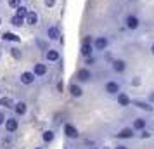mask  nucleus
I'll return each mask as SVG.
<instances>
[{
	"label": "nucleus",
	"mask_w": 154,
	"mask_h": 149,
	"mask_svg": "<svg viewBox=\"0 0 154 149\" xmlns=\"http://www.w3.org/2000/svg\"><path fill=\"white\" fill-rule=\"evenodd\" d=\"M69 94L73 95V97H82L83 90H82V87H80V85H75V83H71V85H69Z\"/></svg>",
	"instance_id": "nucleus-15"
},
{
	"label": "nucleus",
	"mask_w": 154,
	"mask_h": 149,
	"mask_svg": "<svg viewBox=\"0 0 154 149\" xmlns=\"http://www.w3.org/2000/svg\"><path fill=\"white\" fill-rule=\"evenodd\" d=\"M118 104L119 106H123V107H126V106L132 104V99H130L126 94H118Z\"/></svg>",
	"instance_id": "nucleus-11"
},
{
	"label": "nucleus",
	"mask_w": 154,
	"mask_h": 149,
	"mask_svg": "<svg viewBox=\"0 0 154 149\" xmlns=\"http://www.w3.org/2000/svg\"><path fill=\"white\" fill-rule=\"evenodd\" d=\"M94 149H95V147H94ZM102 149H107V147H102Z\"/></svg>",
	"instance_id": "nucleus-36"
},
{
	"label": "nucleus",
	"mask_w": 154,
	"mask_h": 149,
	"mask_svg": "<svg viewBox=\"0 0 154 149\" xmlns=\"http://www.w3.org/2000/svg\"><path fill=\"white\" fill-rule=\"evenodd\" d=\"M133 104L139 107V109H142V111H147V113H152L154 111V107L149 102H144V101H133Z\"/></svg>",
	"instance_id": "nucleus-8"
},
{
	"label": "nucleus",
	"mask_w": 154,
	"mask_h": 149,
	"mask_svg": "<svg viewBox=\"0 0 154 149\" xmlns=\"http://www.w3.org/2000/svg\"><path fill=\"white\" fill-rule=\"evenodd\" d=\"M19 2H21V0H9V5L12 9H17L19 7Z\"/></svg>",
	"instance_id": "nucleus-26"
},
{
	"label": "nucleus",
	"mask_w": 154,
	"mask_h": 149,
	"mask_svg": "<svg viewBox=\"0 0 154 149\" xmlns=\"http://www.w3.org/2000/svg\"><path fill=\"white\" fill-rule=\"evenodd\" d=\"M64 134H66V137H69V139H78V130L71 123H66L64 125Z\"/></svg>",
	"instance_id": "nucleus-4"
},
{
	"label": "nucleus",
	"mask_w": 154,
	"mask_h": 149,
	"mask_svg": "<svg viewBox=\"0 0 154 149\" xmlns=\"http://www.w3.org/2000/svg\"><path fill=\"white\" fill-rule=\"evenodd\" d=\"M0 106H4V107H14V101L11 99V97H0Z\"/></svg>",
	"instance_id": "nucleus-18"
},
{
	"label": "nucleus",
	"mask_w": 154,
	"mask_h": 149,
	"mask_svg": "<svg viewBox=\"0 0 154 149\" xmlns=\"http://www.w3.org/2000/svg\"><path fill=\"white\" fill-rule=\"evenodd\" d=\"M112 70L116 73H123L126 70V63L123 59H116V61H112Z\"/></svg>",
	"instance_id": "nucleus-7"
},
{
	"label": "nucleus",
	"mask_w": 154,
	"mask_h": 149,
	"mask_svg": "<svg viewBox=\"0 0 154 149\" xmlns=\"http://www.w3.org/2000/svg\"><path fill=\"white\" fill-rule=\"evenodd\" d=\"M2 40H11V42H19V36L17 35H14V33H4L2 35Z\"/></svg>",
	"instance_id": "nucleus-21"
},
{
	"label": "nucleus",
	"mask_w": 154,
	"mask_h": 149,
	"mask_svg": "<svg viewBox=\"0 0 154 149\" xmlns=\"http://www.w3.org/2000/svg\"><path fill=\"white\" fill-rule=\"evenodd\" d=\"M57 59H59V52H57L56 49L47 50V61H52V63H54V61H57Z\"/></svg>",
	"instance_id": "nucleus-17"
},
{
	"label": "nucleus",
	"mask_w": 154,
	"mask_h": 149,
	"mask_svg": "<svg viewBox=\"0 0 154 149\" xmlns=\"http://www.w3.org/2000/svg\"><path fill=\"white\" fill-rule=\"evenodd\" d=\"M125 24H126V28L128 29H137L140 26V19L137 17V16H126Z\"/></svg>",
	"instance_id": "nucleus-1"
},
{
	"label": "nucleus",
	"mask_w": 154,
	"mask_h": 149,
	"mask_svg": "<svg viewBox=\"0 0 154 149\" xmlns=\"http://www.w3.org/2000/svg\"><path fill=\"white\" fill-rule=\"evenodd\" d=\"M35 73H31V71H24V73H21V83L23 85H31L33 82H35Z\"/></svg>",
	"instance_id": "nucleus-2"
},
{
	"label": "nucleus",
	"mask_w": 154,
	"mask_h": 149,
	"mask_svg": "<svg viewBox=\"0 0 154 149\" xmlns=\"http://www.w3.org/2000/svg\"><path fill=\"white\" fill-rule=\"evenodd\" d=\"M11 24L19 28V26H23V24H24V19H23V17H19V16H12V19H11Z\"/></svg>",
	"instance_id": "nucleus-22"
},
{
	"label": "nucleus",
	"mask_w": 154,
	"mask_h": 149,
	"mask_svg": "<svg viewBox=\"0 0 154 149\" xmlns=\"http://www.w3.org/2000/svg\"><path fill=\"white\" fill-rule=\"evenodd\" d=\"M149 101H151V102H152V104H154V92L151 94V95H149Z\"/></svg>",
	"instance_id": "nucleus-33"
},
{
	"label": "nucleus",
	"mask_w": 154,
	"mask_h": 149,
	"mask_svg": "<svg viewBox=\"0 0 154 149\" xmlns=\"http://www.w3.org/2000/svg\"><path fill=\"white\" fill-rule=\"evenodd\" d=\"M82 56H83V57H90L92 56L90 43H83V45H82Z\"/></svg>",
	"instance_id": "nucleus-20"
},
{
	"label": "nucleus",
	"mask_w": 154,
	"mask_h": 149,
	"mask_svg": "<svg viewBox=\"0 0 154 149\" xmlns=\"http://www.w3.org/2000/svg\"><path fill=\"white\" fill-rule=\"evenodd\" d=\"M104 90L109 94V95H116V94H119V85L116 82H107L104 85Z\"/></svg>",
	"instance_id": "nucleus-3"
},
{
	"label": "nucleus",
	"mask_w": 154,
	"mask_h": 149,
	"mask_svg": "<svg viewBox=\"0 0 154 149\" xmlns=\"http://www.w3.org/2000/svg\"><path fill=\"white\" fill-rule=\"evenodd\" d=\"M151 52H152V56H154V43H152V47H151Z\"/></svg>",
	"instance_id": "nucleus-35"
},
{
	"label": "nucleus",
	"mask_w": 154,
	"mask_h": 149,
	"mask_svg": "<svg viewBox=\"0 0 154 149\" xmlns=\"http://www.w3.org/2000/svg\"><path fill=\"white\" fill-rule=\"evenodd\" d=\"M118 139H132L133 137V130L132 128H123V130H119V134L116 135Z\"/></svg>",
	"instance_id": "nucleus-16"
},
{
	"label": "nucleus",
	"mask_w": 154,
	"mask_h": 149,
	"mask_svg": "<svg viewBox=\"0 0 154 149\" xmlns=\"http://www.w3.org/2000/svg\"><path fill=\"white\" fill-rule=\"evenodd\" d=\"M151 132H149V130H146V128H144V130H140V137H142V139H149V137H151Z\"/></svg>",
	"instance_id": "nucleus-25"
},
{
	"label": "nucleus",
	"mask_w": 154,
	"mask_h": 149,
	"mask_svg": "<svg viewBox=\"0 0 154 149\" xmlns=\"http://www.w3.org/2000/svg\"><path fill=\"white\" fill-rule=\"evenodd\" d=\"M26 14H28V9L19 5V7H17V12H16V16H19V17H23V19H24V17H26Z\"/></svg>",
	"instance_id": "nucleus-24"
},
{
	"label": "nucleus",
	"mask_w": 154,
	"mask_h": 149,
	"mask_svg": "<svg viewBox=\"0 0 154 149\" xmlns=\"http://www.w3.org/2000/svg\"><path fill=\"white\" fill-rule=\"evenodd\" d=\"M0 23H2V17H0Z\"/></svg>",
	"instance_id": "nucleus-38"
},
{
	"label": "nucleus",
	"mask_w": 154,
	"mask_h": 149,
	"mask_svg": "<svg viewBox=\"0 0 154 149\" xmlns=\"http://www.w3.org/2000/svg\"><path fill=\"white\" fill-rule=\"evenodd\" d=\"M26 23L28 24H31V26H35L36 23H38V16H36V12H33V11H28V14H26Z\"/></svg>",
	"instance_id": "nucleus-13"
},
{
	"label": "nucleus",
	"mask_w": 154,
	"mask_h": 149,
	"mask_svg": "<svg viewBox=\"0 0 154 149\" xmlns=\"http://www.w3.org/2000/svg\"><path fill=\"white\" fill-rule=\"evenodd\" d=\"M11 54H12V57H16V59H19L21 57V52L17 49H11Z\"/></svg>",
	"instance_id": "nucleus-27"
},
{
	"label": "nucleus",
	"mask_w": 154,
	"mask_h": 149,
	"mask_svg": "<svg viewBox=\"0 0 154 149\" xmlns=\"http://www.w3.org/2000/svg\"><path fill=\"white\" fill-rule=\"evenodd\" d=\"M140 83H142V80H140V76H135V78L132 80V85H133V87H139Z\"/></svg>",
	"instance_id": "nucleus-28"
},
{
	"label": "nucleus",
	"mask_w": 154,
	"mask_h": 149,
	"mask_svg": "<svg viewBox=\"0 0 154 149\" xmlns=\"http://www.w3.org/2000/svg\"><path fill=\"white\" fill-rule=\"evenodd\" d=\"M4 144H5V146H11V139H9V137L7 139H4Z\"/></svg>",
	"instance_id": "nucleus-32"
},
{
	"label": "nucleus",
	"mask_w": 154,
	"mask_h": 149,
	"mask_svg": "<svg viewBox=\"0 0 154 149\" xmlns=\"http://www.w3.org/2000/svg\"><path fill=\"white\" fill-rule=\"evenodd\" d=\"M47 36H49L50 40H57V38L61 36V31H59L57 26H50L49 31H47Z\"/></svg>",
	"instance_id": "nucleus-14"
},
{
	"label": "nucleus",
	"mask_w": 154,
	"mask_h": 149,
	"mask_svg": "<svg viewBox=\"0 0 154 149\" xmlns=\"http://www.w3.org/2000/svg\"><path fill=\"white\" fill-rule=\"evenodd\" d=\"M133 128H137V130H144V128H146V120H144V118H135V121H133Z\"/></svg>",
	"instance_id": "nucleus-19"
},
{
	"label": "nucleus",
	"mask_w": 154,
	"mask_h": 149,
	"mask_svg": "<svg viewBox=\"0 0 154 149\" xmlns=\"http://www.w3.org/2000/svg\"><path fill=\"white\" fill-rule=\"evenodd\" d=\"M36 149H43V147H36Z\"/></svg>",
	"instance_id": "nucleus-37"
},
{
	"label": "nucleus",
	"mask_w": 154,
	"mask_h": 149,
	"mask_svg": "<svg viewBox=\"0 0 154 149\" xmlns=\"http://www.w3.org/2000/svg\"><path fill=\"white\" fill-rule=\"evenodd\" d=\"M17 127H19V123H17V120H16V118H7V120H5V130H7L9 134L16 132V130H17Z\"/></svg>",
	"instance_id": "nucleus-5"
},
{
	"label": "nucleus",
	"mask_w": 154,
	"mask_h": 149,
	"mask_svg": "<svg viewBox=\"0 0 154 149\" xmlns=\"http://www.w3.org/2000/svg\"><path fill=\"white\" fill-rule=\"evenodd\" d=\"M14 109H16V114L23 116V114H26V111H28V106H26V102L19 101V102H16L14 104Z\"/></svg>",
	"instance_id": "nucleus-9"
},
{
	"label": "nucleus",
	"mask_w": 154,
	"mask_h": 149,
	"mask_svg": "<svg viewBox=\"0 0 154 149\" xmlns=\"http://www.w3.org/2000/svg\"><path fill=\"white\" fill-rule=\"evenodd\" d=\"M5 120H7V118H5V114L0 111V125H2V123H5Z\"/></svg>",
	"instance_id": "nucleus-30"
},
{
	"label": "nucleus",
	"mask_w": 154,
	"mask_h": 149,
	"mask_svg": "<svg viewBox=\"0 0 154 149\" xmlns=\"http://www.w3.org/2000/svg\"><path fill=\"white\" fill-rule=\"evenodd\" d=\"M116 149H128V147H125V146H118Z\"/></svg>",
	"instance_id": "nucleus-34"
},
{
	"label": "nucleus",
	"mask_w": 154,
	"mask_h": 149,
	"mask_svg": "<svg viewBox=\"0 0 154 149\" xmlns=\"http://www.w3.org/2000/svg\"><path fill=\"white\" fill-rule=\"evenodd\" d=\"M90 76H92L90 71L85 70V68H83V70H80V71L76 73V78L80 80V82H88V80H90Z\"/></svg>",
	"instance_id": "nucleus-12"
},
{
	"label": "nucleus",
	"mask_w": 154,
	"mask_h": 149,
	"mask_svg": "<svg viewBox=\"0 0 154 149\" xmlns=\"http://www.w3.org/2000/svg\"><path fill=\"white\" fill-rule=\"evenodd\" d=\"M43 142H52L54 141V132L52 130H47V132H43Z\"/></svg>",
	"instance_id": "nucleus-23"
},
{
	"label": "nucleus",
	"mask_w": 154,
	"mask_h": 149,
	"mask_svg": "<svg viewBox=\"0 0 154 149\" xmlns=\"http://www.w3.org/2000/svg\"><path fill=\"white\" fill-rule=\"evenodd\" d=\"M107 45H109V42H107V38H104V36H99V38H95V42H94V47L97 50H104Z\"/></svg>",
	"instance_id": "nucleus-6"
},
{
	"label": "nucleus",
	"mask_w": 154,
	"mask_h": 149,
	"mask_svg": "<svg viewBox=\"0 0 154 149\" xmlns=\"http://www.w3.org/2000/svg\"><path fill=\"white\" fill-rule=\"evenodd\" d=\"M33 73H35V76H43L47 73V66L43 63H36L35 68H33Z\"/></svg>",
	"instance_id": "nucleus-10"
},
{
	"label": "nucleus",
	"mask_w": 154,
	"mask_h": 149,
	"mask_svg": "<svg viewBox=\"0 0 154 149\" xmlns=\"http://www.w3.org/2000/svg\"><path fill=\"white\" fill-rule=\"evenodd\" d=\"M45 5L47 7H54L56 5V0H45Z\"/></svg>",
	"instance_id": "nucleus-29"
},
{
	"label": "nucleus",
	"mask_w": 154,
	"mask_h": 149,
	"mask_svg": "<svg viewBox=\"0 0 154 149\" xmlns=\"http://www.w3.org/2000/svg\"><path fill=\"white\" fill-rule=\"evenodd\" d=\"M90 42H92L90 36H85V38H83V43H90Z\"/></svg>",
	"instance_id": "nucleus-31"
}]
</instances>
